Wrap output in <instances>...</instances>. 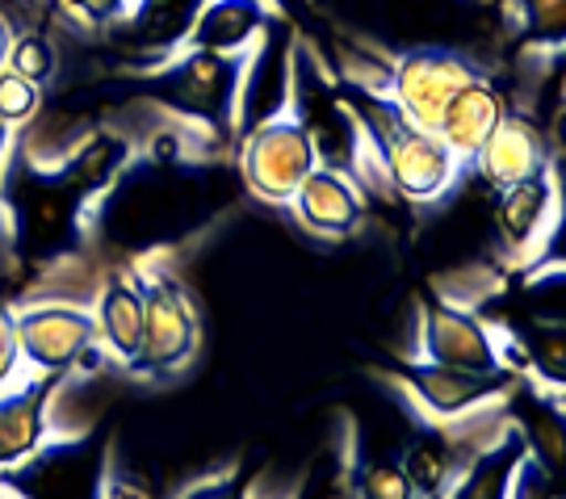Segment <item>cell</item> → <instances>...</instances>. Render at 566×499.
<instances>
[{"label":"cell","instance_id":"6da1fadb","mask_svg":"<svg viewBox=\"0 0 566 499\" xmlns=\"http://www.w3.org/2000/svg\"><path fill=\"white\" fill-rule=\"evenodd\" d=\"M206 160H151L139 156L122 168L84 210V240L114 248L126 260H156L193 236L210 215L214 185Z\"/></svg>","mask_w":566,"mask_h":499},{"label":"cell","instance_id":"7a4b0ae2","mask_svg":"<svg viewBox=\"0 0 566 499\" xmlns=\"http://www.w3.org/2000/svg\"><path fill=\"white\" fill-rule=\"evenodd\" d=\"M248 55V51H243ZM243 55H219V51H193L143 67L130 76L135 97L160 105L164 114L198 122L210 135L235 143V101H240Z\"/></svg>","mask_w":566,"mask_h":499},{"label":"cell","instance_id":"3957f363","mask_svg":"<svg viewBox=\"0 0 566 499\" xmlns=\"http://www.w3.org/2000/svg\"><path fill=\"white\" fill-rule=\"evenodd\" d=\"M18 311V344L21 361H30L39 374H97L105 370V349L97 344V320L93 306L67 299H39Z\"/></svg>","mask_w":566,"mask_h":499},{"label":"cell","instance_id":"277c9868","mask_svg":"<svg viewBox=\"0 0 566 499\" xmlns=\"http://www.w3.org/2000/svg\"><path fill=\"white\" fill-rule=\"evenodd\" d=\"M109 470L105 445L97 437H46L25 461L0 470V487L18 499H102Z\"/></svg>","mask_w":566,"mask_h":499},{"label":"cell","instance_id":"5b68a950","mask_svg":"<svg viewBox=\"0 0 566 499\" xmlns=\"http://www.w3.org/2000/svg\"><path fill=\"white\" fill-rule=\"evenodd\" d=\"M235 143H240V180L256 198L273 201V206H285L294 198V189L319 168L315 143L298 114H277V118L252 126Z\"/></svg>","mask_w":566,"mask_h":499},{"label":"cell","instance_id":"8992f818","mask_svg":"<svg viewBox=\"0 0 566 499\" xmlns=\"http://www.w3.org/2000/svg\"><path fill=\"white\" fill-rule=\"evenodd\" d=\"M143 290V344L126 370L135 374H172L198 349V315L193 302L172 278V269H135Z\"/></svg>","mask_w":566,"mask_h":499},{"label":"cell","instance_id":"52a82bcc","mask_svg":"<svg viewBox=\"0 0 566 499\" xmlns=\"http://www.w3.org/2000/svg\"><path fill=\"white\" fill-rule=\"evenodd\" d=\"M474 76H479L474 60L453 51V46H411L390 67V93L386 97L399 105V114L411 126L432 135L441 114H446L449 97Z\"/></svg>","mask_w":566,"mask_h":499},{"label":"cell","instance_id":"ba28073f","mask_svg":"<svg viewBox=\"0 0 566 499\" xmlns=\"http://www.w3.org/2000/svg\"><path fill=\"white\" fill-rule=\"evenodd\" d=\"M390 378L403 386L428 419H458L465 412H474V407L507 399L516 391V374L512 370L474 374V370H453V365H437V361L416 357H407L399 370H390Z\"/></svg>","mask_w":566,"mask_h":499},{"label":"cell","instance_id":"9c48e42d","mask_svg":"<svg viewBox=\"0 0 566 499\" xmlns=\"http://www.w3.org/2000/svg\"><path fill=\"white\" fill-rule=\"evenodd\" d=\"M420 361L453 365V370H474V374H500L507 370V357L495 332L479 315L446 299L424 302V332H420Z\"/></svg>","mask_w":566,"mask_h":499},{"label":"cell","instance_id":"30bf717a","mask_svg":"<svg viewBox=\"0 0 566 499\" xmlns=\"http://www.w3.org/2000/svg\"><path fill=\"white\" fill-rule=\"evenodd\" d=\"M202 4L206 0H126V13L109 21L102 34L130 55L168 60L185 46Z\"/></svg>","mask_w":566,"mask_h":499},{"label":"cell","instance_id":"8fae6325","mask_svg":"<svg viewBox=\"0 0 566 499\" xmlns=\"http://www.w3.org/2000/svg\"><path fill=\"white\" fill-rule=\"evenodd\" d=\"M63 374H34L0 386V470L25 461L51 437V399Z\"/></svg>","mask_w":566,"mask_h":499},{"label":"cell","instance_id":"7c38bea8","mask_svg":"<svg viewBox=\"0 0 566 499\" xmlns=\"http://www.w3.org/2000/svg\"><path fill=\"white\" fill-rule=\"evenodd\" d=\"M554 215H558V185L549 177V168L507 185L495 198V231L512 257H533L537 243L546 240L542 231Z\"/></svg>","mask_w":566,"mask_h":499},{"label":"cell","instance_id":"4fadbf2b","mask_svg":"<svg viewBox=\"0 0 566 499\" xmlns=\"http://www.w3.org/2000/svg\"><path fill=\"white\" fill-rule=\"evenodd\" d=\"M474 164H479V173H483L486 185H495V189H507V185H516V180L533 177V173H542L549 168V156H546V135H542V126H533L525 114H512L507 110L500 126L486 135V143L474 152Z\"/></svg>","mask_w":566,"mask_h":499},{"label":"cell","instance_id":"5bb4252c","mask_svg":"<svg viewBox=\"0 0 566 499\" xmlns=\"http://www.w3.org/2000/svg\"><path fill=\"white\" fill-rule=\"evenodd\" d=\"M97 344L114 365H130L143 344V290L130 269H109L93 302Z\"/></svg>","mask_w":566,"mask_h":499},{"label":"cell","instance_id":"9a60e30c","mask_svg":"<svg viewBox=\"0 0 566 499\" xmlns=\"http://www.w3.org/2000/svg\"><path fill=\"white\" fill-rule=\"evenodd\" d=\"M273 18H282V13L269 0H206L185 46L219 51V55H243L273 25Z\"/></svg>","mask_w":566,"mask_h":499},{"label":"cell","instance_id":"2e32d148","mask_svg":"<svg viewBox=\"0 0 566 499\" xmlns=\"http://www.w3.org/2000/svg\"><path fill=\"white\" fill-rule=\"evenodd\" d=\"M290 206H294L298 222L315 236H348L365 215V201L357 194L353 177H344L336 168H324V164L294 189Z\"/></svg>","mask_w":566,"mask_h":499},{"label":"cell","instance_id":"e0dca14e","mask_svg":"<svg viewBox=\"0 0 566 499\" xmlns=\"http://www.w3.org/2000/svg\"><path fill=\"white\" fill-rule=\"evenodd\" d=\"M504 114H507V105H504V97H500V89L491 81H483V76H474V81L462 84V89L449 97L446 114H441L432 135L465 164V160H474V152L483 147L486 135L500 126Z\"/></svg>","mask_w":566,"mask_h":499},{"label":"cell","instance_id":"ac0fdd59","mask_svg":"<svg viewBox=\"0 0 566 499\" xmlns=\"http://www.w3.org/2000/svg\"><path fill=\"white\" fill-rule=\"evenodd\" d=\"M525 454L528 445L521 437V428H516V419H512L486 449H479L474 458L465 461L462 475L449 482V491L441 499H507L512 475H516Z\"/></svg>","mask_w":566,"mask_h":499},{"label":"cell","instance_id":"d6986e66","mask_svg":"<svg viewBox=\"0 0 566 499\" xmlns=\"http://www.w3.org/2000/svg\"><path fill=\"white\" fill-rule=\"evenodd\" d=\"M516 13V30L537 51H563L566 39V0H507Z\"/></svg>","mask_w":566,"mask_h":499},{"label":"cell","instance_id":"ffe728a7","mask_svg":"<svg viewBox=\"0 0 566 499\" xmlns=\"http://www.w3.org/2000/svg\"><path fill=\"white\" fill-rule=\"evenodd\" d=\"M4 67H9V72H18L21 81L46 89V84L60 76V55H55V42L46 39L42 30H18V39H13V46H9V60H4Z\"/></svg>","mask_w":566,"mask_h":499},{"label":"cell","instance_id":"44dd1931","mask_svg":"<svg viewBox=\"0 0 566 499\" xmlns=\"http://www.w3.org/2000/svg\"><path fill=\"white\" fill-rule=\"evenodd\" d=\"M353 496L357 499H416L411 482H407L399 458H365L353 479Z\"/></svg>","mask_w":566,"mask_h":499},{"label":"cell","instance_id":"7402d4cb","mask_svg":"<svg viewBox=\"0 0 566 499\" xmlns=\"http://www.w3.org/2000/svg\"><path fill=\"white\" fill-rule=\"evenodd\" d=\"M46 13L63 21L72 34H102L109 21H118L126 13V0H46Z\"/></svg>","mask_w":566,"mask_h":499},{"label":"cell","instance_id":"603a6c76","mask_svg":"<svg viewBox=\"0 0 566 499\" xmlns=\"http://www.w3.org/2000/svg\"><path fill=\"white\" fill-rule=\"evenodd\" d=\"M42 89L30 81H21L18 72L0 67V126L18 131L21 122H30L42 110Z\"/></svg>","mask_w":566,"mask_h":499},{"label":"cell","instance_id":"cb8c5ba5","mask_svg":"<svg viewBox=\"0 0 566 499\" xmlns=\"http://www.w3.org/2000/svg\"><path fill=\"white\" fill-rule=\"evenodd\" d=\"M507 499H563L558 496V475L542 466V461L525 454L516 475H512V487H507Z\"/></svg>","mask_w":566,"mask_h":499},{"label":"cell","instance_id":"d4e9b609","mask_svg":"<svg viewBox=\"0 0 566 499\" xmlns=\"http://www.w3.org/2000/svg\"><path fill=\"white\" fill-rule=\"evenodd\" d=\"M177 499H252V487L240 470H223V475H210V479L189 482Z\"/></svg>","mask_w":566,"mask_h":499},{"label":"cell","instance_id":"484cf974","mask_svg":"<svg viewBox=\"0 0 566 499\" xmlns=\"http://www.w3.org/2000/svg\"><path fill=\"white\" fill-rule=\"evenodd\" d=\"M21 344H18V311L9 302H0V386L18 382Z\"/></svg>","mask_w":566,"mask_h":499},{"label":"cell","instance_id":"4316f807","mask_svg":"<svg viewBox=\"0 0 566 499\" xmlns=\"http://www.w3.org/2000/svg\"><path fill=\"white\" fill-rule=\"evenodd\" d=\"M102 499H151V496H147V491H143L139 482H126V479H118V475H114V470H105Z\"/></svg>","mask_w":566,"mask_h":499},{"label":"cell","instance_id":"83f0119b","mask_svg":"<svg viewBox=\"0 0 566 499\" xmlns=\"http://www.w3.org/2000/svg\"><path fill=\"white\" fill-rule=\"evenodd\" d=\"M13 39H18V21H13V13L0 4V67H4V60H9V46H13Z\"/></svg>","mask_w":566,"mask_h":499},{"label":"cell","instance_id":"f1b7e54d","mask_svg":"<svg viewBox=\"0 0 566 499\" xmlns=\"http://www.w3.org/2000/svg\"><path fill=\"white\" fill-rule=\"evenodd\" d=\"M9 143H13V131L0 126V173H4V160H9ZM0 231H4V222H0Z\"/></svg>","mask_w":566,"mask_h":499},{"label":"cell","instance_id":"f546056e","mask_svg":"<svg viewBox=\"0 0 566 499\" xmlns=\"http://www.w3.org/2000/svg\"><path fill=\"white\" fill-rule=\"evenodd\" d=\"M269 4H273V9L282 13V9H294V4H303V0H269Z\"/></svg>","mask_w":566,"mask_h":499},{"label":"cell","instance_id":"4dcf8cb0","mask_svg":"<svg viewBox=\"0 0 566 499\" xmlns=\"http://www.w3.org/2000/svg\"><path fill=\"white\" fill-rule=\"evenodd\" d=\"M0 499H18V496H13V491H4V487H0Z\"/></svg>","mask_w":566,"mask_h":499}]
</instances>
